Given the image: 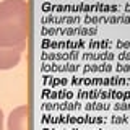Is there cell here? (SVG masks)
Segmentation results:
<instances>
[{"label":"cell","instance_id":"obj_4","mask_svg":"<svg viewBox=\"0 0 130 130\" xmlns=\"http://www.w3.org/2000/svg\"><path fill=\"white\" fill-rule=\"evenodd\" d=\"M0 130H3V111L0 109Z\"/></svg>","mask_w":130,"mask_h":130},{"label":"cell","instance_id":"obj_3","mask_svg":"<svg viewBox=\"0 0 130 130\" xmlns=\"http://www.w3.org/2000/svg\"><path fill=\"white\" fill-rule=\"evenodd\" d=\"M24 47H0V70L15 68L21 60Z\"/></svg>","mask_w":130,"mask_h":130},{"label":"cell","instance_id":"obj_2","mask_svg":"<svg viewBox=\"0 0 130 130\" xmlns=\"http://www.w3.org/2000/svg\"><path fill=\"white\" fill-rule=\"evenodd\" d=\"M28 114H29V107L26 104L15 107L8 116V130H28Z\"/></svg>","mask_w":130,"mask_h":130},{"label":"cell","instance_id":"obj_1","mask_svg":"<svg viewBox=\"0 0 130 130\" xmlns=\"http://www.w3.org/2000/svg\"><path fill=\"white\" fill-rule=\"evenodd\" d=\"M29 7L26 0L0 2V47H26Z\"/></svg>","mask_w":130,"mask_h":130}]
</instances>
